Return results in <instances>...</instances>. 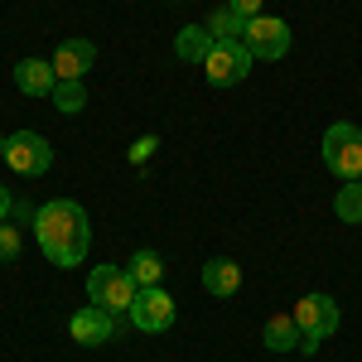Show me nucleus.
<instances>
[{
	"mask_svg": "<svg viewBox=\"0 0 362 362\" xmlns=\"http://www.w3.org/2000/svg\"><path fill=\"white\" fill-rule=\"evenodd\" d=\"M290 314H295V324H300V353H319V343L334 338L338 324H343L338 300H334V295H324V290H309L305 300H295Z\"/></svg>",
	"mask_w": 362,
	"mask_h": 362,
	"instance_id": "f03ea898",
	"label": "nucleus"
},
{
	"mask_svg": "<svg viewBox=\"0 0 362 362\" xmlns=\"http://www.w3.org/2000/svg\"><path fill=\"white\" fill-rule=\"evenodd\" d=\"M213 34H208V25H184L179 34H174V58H184V63H198L203 68V58L213 54Z\"/></svg>",
	"mask_w": 362,
	"mask_h": 362,
	"instance_id": "ddd939ff",
	"label": "nucleus"
},
{
	"mask_svg": "<svg viewBox=\"0 0 362 362\" xmlns=\"http://www.w3.org/2000/svg\"><path fill=\"white\" fill-rule=\"evenodd\" d=\"M251 63H256V58H251V49L242 39H218L213 54L203 58V73H208L213 87H237V83H247Z\"/></svg>",
	"mask_w": 362,
	"mask_h": 362,
	"instance_id": "0eeeda50",
	"label": "nucleus"
},
{
	"mask_svg": "<svg viewBox=\"0 0 362 362\" xmlns=\"http://www.w3.org/2000/svg\"><path fill=\"white\" fill-rule=\"evenodd\" d=\"M160 276H165V261H160V251H136L131 256V280H136L140 290H150V285H160Z\"/></svg>",
	"mask_w": 362,
	"mask_h": 362,
	"instance_id": "dca6fc26",
	"label": "nucleus"
},
{
	"mask_svg": "<svg viewBox=\"0 0 362 362\" xmlns=\"http://www.w3.org/2000/svg\"><path fill=\"white\" fill-rule=\"evenodd\" d=\"M174 300H169L165 285H150V290H140L136 305H131V329H140V334H165L169 324H174Z\"/></svg>",
	"mask_w": 362,
	"mask_h": 362,
	"instance_id": "1a4fd4ad",
	"label": "nucleus"
},
{
	"mask_svg": "<svg viewBox=\"0 0 362 362\" xmlns=\"http://www.w3.org/2000/svg\"><path fill=\"white\" fill-rule=\"evenodd\" d=\"M242 44L251 49V58H261V63H280V58L290 54L295 34H290V25H285V20L256 15V20H247V34H242Z\"/></svg>",
	"mask_w": 362,
	"mask_h": 362,
	"instance_id": "6e6552de",
	"label": "nucleus"
},
{
	"mask_svg": "<svg viewBox=\"0 0 362 362\" xmlns=\"http://www.w3.org/2000/svg\"><path fill=\"white\" fill-rule=\"evenodd\" d=\"M208 34H213V39H242V34H247V20H242V15H237V10H213V15H208Z\"/></svg>",
	"mask_w": 362,
	"mask_h": 362,
	"instance_id": "a211bd4d",
	"label": "nucleus"
},
{
	"mask_svg": "<svg viewBox=\"0 0 362 362\" xmlns=\"http://www.w3.org/2000/svg\"><path fill=\"white\" fill-rule=\"evenodd\" d=\"M203 290L208 295H218V300H232L237 290H242V266L237 261H227V256H213V261H203Z\"/></svg>",
	"mask_w": 362,
	"mask_h": 362,
	"instance_id": "9b49d317",
	"label": "nucleus"
},
{
	"mask_svg": "<svg viewBox=\"0 0 362 362\" xmlns=\"http://www.w3.org/2000/svg\"><path fill=\"white\" fill-rule=\"evenodd\" d=\"M92 63H97V44L92 39H63L54 54V73L58 78H87Z\"/></svg>",
	"mask_w": 362,
	"mask_h": 362,
	"instance_id": "9d476101",
	"label": "nucleus"
},
{
	"mask_svg": "<svg viewBox=\"0 0 362 362\" xmlns=\"http://www.w3.org/2000/svg\"><path fill=\"white\" fill-rule=\"evenodd\" d=\"M10 208H15V198H10V189H5V184H0V223H5V218H10Z\"/></svg>",
	"mask_w": 362,
	"mask_h": 362,
	"instance_id": "4be33fe9",
	"label": "nucleus"
},
{
	"mask_svg": "<svg viewBox=\"0 0 362 362\" xmlns=\"http://www.w3.org/2000/svg\"><path fill=\"white\" fill-rule=\"evenodd\" d=\"M20 247H25L20 227H15V223H0V261H20Z\"/></svg>",
	"mask_w": 362,
	"mask_h": 362,
	"instance_id": "6ab92c4d",
	"label": "nucleus"
},
{
	"mask_svg": "<svg viewBox=\"0 0 362 362\" xmlns=\"http://www.w3.org/2000/svg\"><path fill=\"white\" fill-rule=\"evenodd\" d=\"M261 343L271 353H300V324H295V314H271L266 329H261Z\"/></svg>",
	"mask_w": 362,
	"mask_h": 362,
	"instance_id": "4468645a",
	"label": "nucleus"
},
{
	"mask_svg": "<svg viewBox=\"0 0 362 362\" xmlns=\"http://www.w3.org/2000/svg\"><path fill=\"white\" fill-rule=\"evenodd\" d=\"M155 145H160V136H140L136 145H131V155H126V160H131V165H145V160L155 155Z\"/></svg>",
	"mask_w": 362,
	"mask_h": 362,
	"instance_id": "aec40b11",
	"label": "nucleus"
},
{
	"mask_svg": "<svg viewBox=\"0 0 362 362\" xmlns=\"http://www.w3.org/2000/svg\"><path fill=\"white\" fill-rule=\"evenodd\" d=\"M324 169L338 174L343 184H348V179H362V126L334 121V126L324 131Z\"/></svg>",
	"mask_w": 362,
	"mask_h": 362,
	"instance_id": "7ed1b4c3",
	"label": "nucleus"
},
{
	"mask_svg": "<svg viewBox=\"0 0 362 362\" xmlns=\"http://www.w3.org/2000/svg\"><path fill=\"white\" fill-rule=\"evenodd\" d=\"M0 160L25 179H39L54 169V145L39 131H15V136H0Z\"/></svg>",
	"mask_w": 362,
	"mask_h": 362,
	"instance_id": "20e7f679",
	"label": "nucleus"
},
{
	"mask_svg": "<svg viewBox=\"0 0 362 362\" xmlns=\"http://www.w3.org/2000/svg\"><path fill=\"white\" fill-rule=\"evenodd\" d=\"M261 5H266V0H227V10H237L242 20H256V15H261Z\"/></svg>",
	"mask_w": 362,
	"mask_h": 362,
	"instance_id": "412c9836",
	"label": "nucleus"
},
{
	"mask_svg": "<svg viewBox=\"0 0 362 362\" xmlns=\"http://www.w3.org/2000/svg\"><path fill=\"white\" fill-rule=\"evenodd\" d=\"M126 324H131V314H112V309H102V305H83L68 319V338L83 343V348H102V343H112Z\"/></svg>",
	"mask_w": 362,
	"mask_h": 362,
	"instance_id": "423d86ee",
	"label": "nucleus"
},
{
	"mask_svg": "<svg viewBox=\"0 0 362 362\" xmlns=\"http://www.w3.org/2000/svg\"><path fill=\"white\" fill-rule=\"evenodd\" d=\"M58 83L54 63H44V58H20L15 63V87L25 92V97H49Z\"/></svg>",
	"mask_w": 362,
	"mask_h": 362,
	"instance_id": "f8f14e48",
	"label": "nucleus"
},
{
	"mask_svg": "<svg viewBox=\"0 0 362 362\" xmlns=\"http://www.w3.org/2000/svg\"><path fill=\"white\" fill-rule=\"evenodd\" d=\"M140 285L131 280V271H121V266H92V276H87V300L102 309H112V314H131L136 305Z\"/></svg>",
	"mask_w": 362,
	"mask_h": 362,
	"instance_id": "39448f33",
	"label": "nucleus"
},
{
	"mask_svg": "<svg viewBox=\"0 0 362 362\" xmlns=\"http://www.w3.org/2000/svg\"><path fill=\"white\" fill-rule=\"evenodd\" d=\"M34 242L39 251L54 261L58 271H73L78 261H87V247H92V223H87L83 203L73 198H54L34 213Z\"/></svg>",
	"mask_w": 362,
	"mask_h": 362,
	"instance_id": "f257e3e1",
	"label": "nucleus"
},
{
	"mask_svg": "<svg viewBox=\"0 0 362 362\" xmlns=\"http://www.w3.org/2000/svg\"><path fill=\"white\" fill-rule=\"evenodd\" d=\"M49 97H54V107L63 116H78L87 107V83H83V78H58Z\"/></svg>",
	"mask_w": 362,
	"mask_h": 362,
	"instance_id": "2eb2a0df",
	"label": "nucleus"
},
{
	"mask_svg": "<svg viewBox=\"0 0 362 362\" xmlns=\"http://www.w3.org/2000/svg\"><path fill=\"white\" fill-rule=\"evenodd\" d=\"M334 218L338 223H362V179H348L334 198Z\"/></svg>",
	"mask_w": 362,
	"mask_h": 362,
	"instance_id": "f3484780",
	"label": "nucleus"
}]
</instances>
